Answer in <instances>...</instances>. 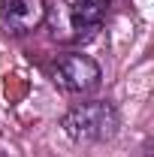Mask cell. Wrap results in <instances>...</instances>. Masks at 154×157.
Listing matches in <instances>:
<instances>
[{
  "label": "cell",
  "mask_w": 154,
  "mask_h": 157,
  "mask_svg": "<svg viewBox=\"0 0 154 157\" xmlns=\"http://www.w3.org/2000/svg\"><path fill=\"white\" fill-rule=\"evenodd\" d=\"M45 21V0H3L0 3V30L9 36L30 33Z\"/></svg>",
  "instance_id": "cell-3"
},
{
  "label": "cell",
  "mask_w": 154,
  "mask_h": 157,
  "mask_svg": "<svg viewBox=\"0 0 154 157\" xmlns=\"http://www.w3.org/2000/svg\"><path fill=\"white\" fill-rule=\"evenodd\" d=\"M118 109L106 100H88V103H79L73 106L67 115L60 118V127L64 133L76 142H103V139H112L118 133Z\"/></svg>",
  "instance_id": "cell-1"
},
{
  "label": "cell",
  "mask_w": 154,
  "mask_h": 157,
  "mask_svg": "<svg viewBox=\"0 0 154 157\" xmlns=\"http://www.w3.org/2000/svg\"><path fill=\"white\" fill-rule=\"evenodd\" d=\"M52 73H55V82L70 94H91L100 85V76H103L100 63L94 58H88V55H82V52L60 55L55 60V67H52Z\"/></svg>",
  "instance_id": "cell-2"
},
{
  "label": "cell",
  "mask_w": 154,
  "mask_h": 157,
  "mask_svg": "<svg viewBox=\"0 0 154 157\" xmlns=\"http://www.w3.org/2000/svg\"><path fill=\"white\" fill-rule=\"evenodd\" d=\"M88 3H100V6H106V3H109V0H88Z\"/></svg>",
  "instance_id": "cell-5"
},
{
  "label": "cell",
  "mask_w": 154,
  "mask_h": 157,
  "mask_svg": "<svg viewBox=\"0 0 154 157\" xmlns=\"http://www.w3.org/2000/svg\"><path fill=\"white\" fill-rule=\"evenodd\" d=\"M67 15H70V27L76 30V36H82V33H94L97 27L103 24L106 6L88 3V0H76V3L67 9Z\"/></svg>",
  "instance_id": "cell-4"
}]
</instances>
